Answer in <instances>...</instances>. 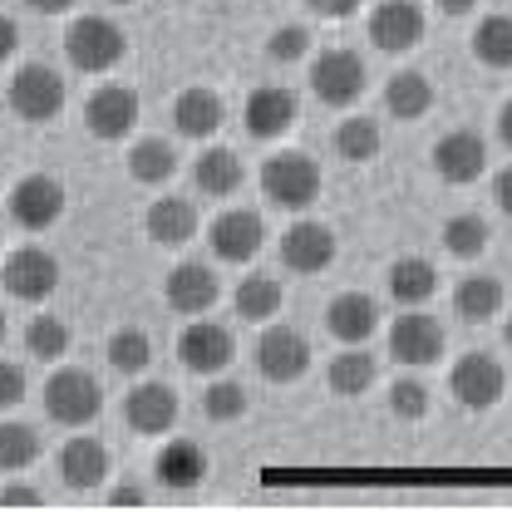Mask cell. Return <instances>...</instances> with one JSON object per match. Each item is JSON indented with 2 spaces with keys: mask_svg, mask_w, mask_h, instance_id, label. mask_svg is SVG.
<instances>
[{
  "mask_svg": "<svg viewBox=\"0 0 512 512\" xmlns=\"http://www.w3.org/2000/svg\"><path fill=\"white\" fill-rule=\"evenodd\" d=\"M64 55H69L74 69H84V74H109V69L124 64V55H128L124 25H114L109 15H79V20H69V30H64Z\"/></svg>",
  "mask_w": 512,
  "mask_h": 512,
  "instance_id": "1",
  "label": "cell"
},
{
  "mask_svg": "<svg viewBox=\"0 0 512 512\" xmlns=\"http://www.w3.org/2000/svg\"><path fill=\"white\" fill-rule=\"evenodd\" d=\"M261 192L266 202L286 207V212H306L311 202L320 197V168L311 153L301 148H281L261 163Z\"/></svg>",
  "mask_w": 512,
  "mask_h": 512,
  "instance_id": "2",
  "label": "cell"
},
{
  "mask_svg": "<svg viewBox=\"0 0 512 512\" xmlns=\"http://www.w3.org/2000/svg\"><path fill=\"white\" fill-rule=\"evenodd\" d=\"M99 409H104V389H99V380L89 370H60V375H50V384H45V414L55 424L84 429V424L99 419Z\"/></svg>",
  "mask_w": 512,
  "mask_h": 512,
  "instance_id": "3",
  "label": "cell"
},
{
  "mask_svg": "<svg viewBox=\"0 0 512 512\" xmlns=\"http://www.w3.org/2000/svg\"><path fill=\"white\" fill-rule=\"evenodd\" d=\"M311 340L296 330V325H266L261 340H256V370L261 380L271 384H296L311 370Z\"/></svg>",
  "mask_w": 512,
  "mask_h": 512,
  "instance_id": "4",
  "label": "cell"
},
{
  "mask_svg": "<svg viewBox=\"0 0 512 512\" xmlns=\"http://www.w3.org/2000/svg\"><path fill=\"white\" fill-rule=\"evenodd\" d=\"M365 60L355 50H320L311 60V94L330 109H350L365 94Z\"/></svg>",
  "mask_w": 512,
  "mask_h": 512,
  "instance_id": "5",
  "label": "cell"
},
{
  "mask_svg": "<svg viewBox=\"0 0 512 512\" xmlns=\"http://www.w3.org/2000/svg\"><path fill=\"white\" fill-rule=\"evenodd\" d=\"M10 109H15L25 124H50V119H60V109H64L60 69H50V64H25V69H15V79H10Z\"/></svg>",
  "mask_w": 512,
  "mask_h": 512,
  "instance_id": "6",
  "label": "cell"
},
{
  "mask_svg": "<svg viewBox=\"0 0 512 512\" xmlns=\"http://www.w3.org/2000/svg\"><path fill=\"white\" fill-rule=\"evenodd\" d=\"M10 217L20 232H50L64 217V183L50 173H30L10 188Z\"/></svg>",
  "mask_w": 512,
  "mask_h": 512,
  "instance_id": "7",
  "label": "cell"
},
{
  "mask_svg": "<svg viewBox=\"0 0 512 512\" xmlns=\"http://www.w3.org/2000/svg\"><path fill=\"white\" fill-rule=\"evenodd\" d=\"M448 389H453V399L463 404V409H493L498 399H503V389H508V375H503V365L493 360V355H483V350H468L463 360H453V375H448Z\"/></svg>",
  "mask_w": 512,
  "mask_h": 512,
  "instance_id": "8",
  "label": "cell"
},
{
  "mask_svg": "<svg viewBox=\"0 0 512 512\" xmlns=\"http://www.w3.org/2000/svg\"><path fill=\"white\" fill-rule=\"evenodd\" d=\"M138 114H143V104H138V94H133L128 84H99V89L89 94V104H84V124H89V133H94L99 143L128 138V133L138 128Z\"/></svg>",
  "mask_w": 512,
  "mask_h": 512,
  "instance_id": "9",
  "label": "cell"
},
{
  "mask_svg": "<svg viewBox=\"0 0 512 512\" xmlns=\"http://www.w3.org/2000/svg\"><path fill=\"white\" fill-rule=\"evenodd\" d=\"M178 360H183V370H192V375H222L237 360V340L217 320H192L188 330L178 335Z\"/></svg>",
  "mask_w": 512,
  "mask_h": 512,
  "instance_id": "10",
  "label": "cell"
},
{
  "mask_svg": "<svg viewBox=\"0 0 512 512\" xmlns=\"http://www.w3.org/2000/svg\"><path fill=\"white\" fill-rule=\"evenodd\" d=\"M335 232L316 222V217H301V222H291L286 227V237H281V261H286V271H296V276H320V271H330L335 266Z\"/></svg>",
  "mask_w": 512,
  "mask_h": 512,
  "instance_id": "11",
  "label": "cell"
},
{
  "mask_svg": "<svg viewBox=\"0 0 512 512\" xmlns=\"http://www.w3.org/2000/svg\"><path fill=\"white\" fill-rule=\"evenodd\" d=\"M207 242H212V256H217V261L242 266V261H252V256L261 252L266 222H261V212H252V207H227V212L207 227Z\"/></svg>",
  "mask_w": 512,
  "mask_h": 512,
  "instance_id": "12",
  "label": "cell"
},
{
  "mask_svg": "<svg viewBox=\"0 0 512 512\" xmlns=\"http://www.w3.org/2000/svg\"><path fill=\"white\" fill-rule=\"evenodd\" d=\"M424 10L414 0H380L370 10V45L384 50V55H404L424 40Z\"/></svg>",
  "mask_w": 512,
  "mask_h": 512,
  "instance_id": "13",
  "label": "cell"
},
{
  "mask_svg": "<svg viewBox=\"0 0 512 512\" xmlns=\"http://www.w3.org/2000/svg\"><path fill=\"white\" fill-rule=\"evenodd\" d=\"M0 281H5V291L15 301H45L60 286V261L45 252V247H20L15 256H5Z\"/></svg>",
  "mask_w": 512,
  "mask_h": 512,
  "instance_id": "14",
  "label": "cell"
},
{
  "mask_svg": "<svg viewBox=\"0 0 512 512\" xmlns=\"http://www.w3.org/2000/svg\"><path fill=\"white\" fill-rule=\"evenodd\" d=\"M444 345V325L434 316H424V311H409V316H399L389 325V355L399 365H434L444 355Z\"/></svg>",
  "mask_w": 512,
  "mask_h": 512,
  "instance_id": "15",
  "label": "cell"
},
{
  "mask_svg": "<svg viewBox=\"0 0 512 512\" xmlns=\"http://www.w3.org/2000/svg\"><path fill=\"white\" fill-rule=\"evenodd\" d=\"M434 168H439L444 183L468 188V183H478L483 168H488V143H483L473 128H453V133H444V138L434 143Z\"/></svg>",
  "mask_w": 512,
  "mask_h": 512,
  "instance_id": "16",
  "label": "cell"
},
{
  "mask_svg": "<svg viewBox=\"0 0 512 512\" xmlns=\"http://www.w3.org/2000/svg\"><path fill=\"white\" fill-rule=\"evenodd\" d=\"M124 419L133 434H168L178 424V394L163 380H143L124 394Z\"/></svg>",
  "mask_w": 512,
  "mask_h": 512,
  "instance_id": "17",
  "label": "cell"
},
{
  "mask_svg": "<svg viewBox=\"0 0 512 512\" xmlns=\"http://www.w3.org/2000/svg\"><path fill=\"white\" fill-rule=\"evenodd\" d=\"M163 296H168V306H173L178 316H207V311L217 306L222 286H217V271H212V266L178 261V266L168 271V281H163Z\"/></svg>",
  "mask_w": 512,
  "mask_h": 512,
  "instance_id": "18",
  "label": "cell"
},
{
  "mask_svg": "<svg viewBox=\"0 0 512 512\" xmlns=\"http://www.w3.org/2000/svg\"><path fill=\"white\" fill-rule=\"evenodd\" d=\"M325 330H330L340 345H365V340L380 330L375 296H365V291H340V296L325 306Z\"/></svg>",
  "mask_w": 512,
  "mask_h": 512,
  "instance_id": "19",
  "label": "cell"
},
{
  "mask_svg": "<svg viewBox=\"0 0 512 512\" xmlns=\"http://www.w3.org/2000/svg\"><path fill=\"white\" fill-rule=\"evenodd\" d=\"M296 114H301V104H296V94L286 84H261V89H252L242 119H247L252 138H281L286 128L296 124Z\"/></svg>",
  "mask_w": 512,
  "mask_h": 512,
  "instance_id": "20",
  "label": "cell"
},
{
  "mask_svg": "<svg viewBox=\"0 0 512 512\" xmlns=\"http://www.w3.org/2000/svg\"><path fill=\"white\" fill-rule=\"evenodd\" d=\"M227 124V104L212 94V89H183L178 99H173V128L183 133V138H212L217 128Z\"/></svg>",
  "mask_w": 512,
  "mask_h": 512,
  "instance_id": "21",
  "label": "cell"
},
{
  "mask_svg": "<svg viewBox=\"0 0 512 512\" xmlns=\"http://www.w3.org/2000/svg\"><path fill=\"white\" fill-rule=\"evenodd\" d=\"M143 232L158 242V247H188L192 232H197V207L188 197H158L143 217Z\"/></svg>",
  "mask_w": 512,
  "mask_h": 512,
  "instance_id": "22",
  "label": "cell"
},
{
  "mask_svg": "<svg viewBox=\"0 0 512 512\" xmlns=\"http://www.w3.org/2000/svg\"><path fill=\"white\" fill-rule=\"evenodd\" d=\"M153 473H158L168 488H197V483L207 478V453H202L197 439H173V444L158 448Z\"/></svg>",
  "mask_w": 512,
  "mask_h": 512,
  "instance_id": "23",
  "label": "cell"
},
{
  "mask_svg": "<svg viewBox=\"0 0 512 512\" xmlns=\"http://www.w3.org/2000/svg\"><path fill=\"white\" fill-rule=\"evenodd\" d=\"M60 478L69 488H99L109 478V448L99 439H69L60 448Z\"/></svg>",
  "mask_w": 512,
  "mask_h": 512,
  "instance_id": "24",
  "label": "cell"
},
{
  "mask_svg": "<svg viewBox=\"0 0 512 512\" xmlns=\"http://www.w3.org/2000/svg\"><path fill=\"white\" fill-rule=\"evenodd\" d=\"M384 109H389L399 124H414V119H424V114L434 109V84H429V74H419V69H404V74H394V79L384 84Z\"/></svg>",
  "mask_w": 512,
  "mask_h": 512,
  "instance_id": "25",
  "label": "cell"
},
{
  "mask_svg": "<svg viewBox=\"0 0 512 512\" xmlns=\"http://www.w3.org/2000/svg\"><path fill=\"white\" fill-rule=\"evenodd\" d=\"M384 281H389V296H394L399 306H424V301L439 291V271H434V261H424V256H399Z\"/></svg>",
  "mask_w": 512,
  "mask_h": 512,
  "instance_id": "26",
  "label": "cell"
},
{
  "mask_svg": "<svg viewBox=\"0 0 512 512\" xmlns=\"http://www.w3.org/2000/svg\"><path fill=\"white\" fill-rule=\"evenodd\" d=\"M192 183L207 197H232L247 183V173H242V158L232 148H202V158L192 163Z\"/></svg>",
  "mask_w": 512,
  "mask_h": 512,
  "instance_id": "27",
  "label": "cell"
},
{
  "mask_svg": "<svg viewBox=\"0 0 512 512\" xmlns=\"http://www.w3.org/2000/svg\"><path fill=\"white\" fill-rule=\"evenodd\" d=\"M330 389L335 394H350V399H360L370 384L380 380V360L365 350V345H350V350H340L335 360H330Z\"/></svg>",
  "mask_w": 512,
  "mask_h": 512,
  "instance_id": "28",
  "label": "cell"
},
{
  "mask_svg": "<svg viewBox=\"0 0 512 512\" xmlns=\"http://www.w3.org/2000/svg\"><path fill=\"white\" fill-rule=\"evenodd\" d=\"M128 173H133V183H143V188L168 183V178L178 173L173 143H163V138H138V143L128 148Z\"/></svg>",
  "mask_w": 512,
  "mask_h": 512,
  "instance_id": "29",
  "label": "cell"
},
{
  "mask_svg": "<svg viewBox=\"0 0 512 512\" xmlns=\"http://www.w3.org/2000/svg\"><path fill=\"white\" fill-rule=\"evenodd\" d=\"M281 301H286V291H281V281H276L271 271H252V276L237 286V296H232V306H237L242 320H271L281 311Z\"/></svg>",
  "mask_w": 512,
  "mask_h": 512,
  "instance_id": "30",
  "label": "cell"
},
{
  "mask_svg": "<svg viewBox=\"0 0 512 512\" xmlns=\"http://www.w3.org/2000/svg\"><path fill=\"white\" fill-rule=\"evenodd\" d=\"M453 311L463 320H493L503 311V281L498 276H463L453 291Z\"/></svg>",
  "mask_w": 512,
  "mask_h": 512,
  "instance_id": "31",
  "label": "cell"
},
{
  "mask_svg": "<svg viewBox=\"0 0 512 512\" xmlns=\"http://www.w3.org/2000/svg\"><path fill=\"white\" fill-rule=\"evenodd\" d=\"M380 148H384V133H380V124H375V119L350 114L345 124H335V153H340L345 163H370Z\"/></svg>",
  "mask_w": 512,
  "mask_h": 512,
  "instance_id": "32",
  "label": "cell"
},
{
  "mask_svg": "<svg viewBox=\"0 0 512 512\" xmlns=\"http://www.w3.org/2000/svg\"><path fill=\"white\" fill-rule=\"evenodd\" d=\"M473 55L488 69H512V15H488L473 30Z\"/></svg>",
  "mask_w": 512,
  "mask_h": 512,
  "instance_id": "33",
  "label": "cell"
},
{
  "mask_svg": "<svg viewBox=\"0 0 512 512\" xmlns=\"http://www.w3.org/2000/svg\"><path fill=\"white\" fill-rule=\"evenodd\" d=\"M109 365H114L119 375H143V370L153 365V340H148L138 325L114 330V335H109Z\"/></svg>",
  "mask_w": 512,
  "mask_h": 512,
  "instance_id": "34",
  "label": "cell"
},
{
  "mask_svg": "<svg viewBox=\"0 0 512 512\" xmlns=\"http://www.w3.org/2000/svg\"><path fill=\"white\" fill-rule=\"evenodd\" d=\"M444 247H448V256H458V261L483 256L488 252V222H483L478 212H458V217H448L444 222Z\"/></svg>",
  "mask_w": 512,
  "mask_h": 512,
  "instance_id": "35",
  "label": "cell"
},
{
  "mask_svg": "<svg viewBox=\"0 0 512 512\" xmlns=\"http://www.w3.org/2000/svg\"><path fill=\"white\" fill-rule=\"evenodd\" d=\"M40 458V434L30 424H0V468L20 473Z\"/></svg>",
  "mask_w": 512,
  "mask_h": 512,
  "instance_id": "36",
  "label": "cell"
},
{
  "mask_svg": "<svg viewBox=\"0 0 512 512\" xmlns=\"http://www.w3.org/2000/svg\"><path fill=\"white\" fill-rule=\"evenodd\" d=\"M25 350L35 360H60L64 350H69V325L60 316H35L25 325Z\"/></svg>",
  "mask_w": 512,
  "mask_h": 512,
  "instance_id": "37",
  "label": "cell"
},
{
  "mask_svg": "<svg viewBox=\"0 0 512 512\" xmlns=\"http://www.w3.org/2000/svg\"><path fill=\"white\" fill-rule=\"evenodd\" d=\"M202 414L217 419V424L242 419V414H247V389H242L237 380H212L207 389H202Z\"/></svg>",
  "mask_w": 512,
  "mask_h": 512,
  "instance_id": "38",
  "label": "cell"
},
{
  "mask_svg": "<svg viewBox=\"0 0 512 512\" xmlns=\"http://www.w3.org/2000/svg\"><path fill=\"white\" fill-rule=\"evenodd\" d=\"M266 55L276 64H296L311 55V30L306 25H281V30H271V40H266Z\"/></svg>",
  "mask_w": 512,
  "mask_h": 512,
  "instance_id": "39",
  "label": "cell"
},
{
  "mask_svg": "<svg viewBox=\"0 0 512 512\" xmlns=\"http://www.w3.org/2000/svg\"><path fill=\"white\" fill-rule=\"evenodd\" d=\"M389 409L399 419H424L429 414V389L419 380H394L389 384Z\"/></svg>",
  "mask_w": 512,
  "mask_h": 512,
  "instance_id": "40",
  "label": "cell"
},
{
  "mask_svg": "<svg viewBox=\"0 0 512 512\" xmlns=\"http://www.w3.org/2000/svg\"><path fill=\"white\" fill-rule=\"evenodd\" d=\"M20 399H25V370L0 360V409H15Z\"/></svg>",
  "mask_w": 512,
  "mask_h": 512,
  "instance_id": "41",
  "label": "cell"
},
{
  "mask_svg": "<svg viewBox=\"0 0 512 512\" xmlns=\"http://www.w3.org/2000/svg\"><path fill=\"white\" fill-rule=\"evenodd\" d=\"M316 15H325V20H345V15H355L360 10V0H306Z\"/></svg>",
  "mask_w": 512,
  "mask_h": 512,
  "instance_id": "42",
  "label": "cell"
},
{
  "mask_svg": "<svg viewBox=\"0 0 512 512\" xmlns=\"http://www.w3.org/2000/svg\"><path fill=\"white\" fill-rule=\"evenodd\" d=\"M45 498L35 493V488H5L0 493V508H40Z\"/></svg>",
  "mask_w": 512,
  "mask_h": 512,
  "instance_id": "43",
  "label": "cell"
},
{
  "mask_svg": "<svg viewBox=\"0 0 512 512\" xmlns=\"http://www.w3.org/2000/svg\"><path fill=\"white\" fill-rule=\"evenodd\" d=\"M15 50H20V25H15L10 15H0V64L10 60Z\"/></svg>",
  "mask_w": 512,
  "mask_h": 512,
  "instance_id": "44",
  "label": "cell"
},
{
  "mask_svg": "<svg viewBox=\"0 0 512 512\" xmlns=\"http://www.w3.org/2000/svg\"><path fill=\"white\" fill-rule=\"evenodd\" d=\"M493 202H498V207L512 217V163L498 173V178H493Z\"/></svg>",
  "mask_w": 512,
  "mask_h": 512,
  "instance_id": "45",
  "label": "cell"
},
{
  "mask_svg": "<svg viewBox=\"0 0 512 512\" xmlns=\"http://www.w3.org/2000/svg\"><path fill=\"white\" fill-rule=\"evenodd\" d=\"M109 503H114V508H138V503H143V493H138V488H114V493H109Z\"/></svg>",
  "mask_w": 512,
  "mask_h": 512,
  "instance_id": "46",
  "label": "cell"
},
{
  "mask_svg": "<svg viewBox=\"0 0 512 512\" xmlns=\"http://www.w3.org/2000/svg\"><path fill=\"white\" fill-rule=\"evenodd\" d=\"M25 5H30V10H40V15H64L74 0H25Z\"/></svg>",
  "mask_w": 512,
  "mask_h": 512,
  "instance_id": "47",
  "label": "cell"
},
{
  "mask_svg": "<svg viewBox=\"0 0 512 512\" xmlns=\"http://www.w3.org/2000/svg\"><path fill=\"white\" fill-rule=\"evenodd\" d=\"M498 138H503V143L512 148V99L503 104V114H498Z\"/></svg>",
  "mask_w": 512,
  "mask_h": 512,
  "instance_id": "48",
  "label": "cell"
},
{
  "mask_svg": "<svg viewBox=\"0 0 512 512\" xmlns=\"http://www.w3.org/2000/svg\"><path fill=\"white\" fill-rule=\"evenodd\" d=\"M434 5H439L444 15H468V10H473L478 0H434Z\"/></svg>",
  "mask_w": 512,
  "mask_h": 512,
  "instance_id": "49",
  "label": "cell"
},
{
  "mask_svg": "<svg viewBox=\"0 0 512 512\" xmlns=\"http://www.w3.org/2000/svg\"><path fill=\"white\" fill-rule=\"evenodd\" d=\"M503 345H508V350H512V316L503 320Z\"/></svg>",
  "mask_w": 512,
  "mask_h": 512,
  "instance_id": "50",
  "label": "cell"
},
{
  "mask_svg": "<svg viewBox=\"0 0 512 512\" xmlns=\"http://www.w3.org/2000/svg\"><path fill=\"white\" fill-rule=\"evenodd\" d=\"M0 340H5V311H0Z\"/></svg>",
  "mask_w": 512,
  "mask_h": 512,
  "instance_id": "51",
  "label": "cell"
},
{
  "mask_svg": "<svg viewBox=\"0 0 512 512\" xmlns=\"http://www.w3.org/2000/svg\"><path fill=\"white\" fill-rule=\"evenodd\" d=\"M114 5H133V0H114Z\"/></svg>",
  "mask_w": 512,
  "mask_h": 512,
  "instance_id": "52",
  "label": "cell"
}]
</instances>
